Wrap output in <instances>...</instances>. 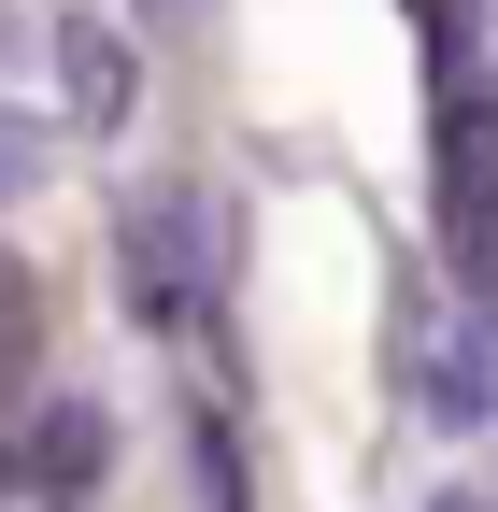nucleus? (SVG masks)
<instances>
[{"mask_svg":"<svg viewBox=\"0 0 498 512\" xmlns=\"http://www.w3.org/2000/svg\"><path fill=\"white\" fill-rule=\"evenodd\" d=\"M228 256H242V228H228L214 185H129V200H114V299H129V328H143V342L214 328Z\"/></svg>","mask_w":498,"mask_h":512,"instance_id":"f257e3e1","label":"nucleus"},{"mask_svg":"<svg viewBox=\"0 0 498 512\" xmlns=\"http://www.w3.org/2000/svg\"><path fill=\"white\" fill-rule=\"evenodd\" d=\"M29 43H43V29H29V15H0V57H29Z\"/></svg>","mask_w":498,"mask_h":512,"instance_id":"6e6552de","label":"nucleus"},{"mask_svg":"<svg viewBox=\"0 0 498 512\" xmlns=\"http://www.w3.org/2000/svg\"><path fill=\"white\" fill-rule=\"evenodd\" d=\"M43 57H57V86H72V128H86V143H114V128H129V100H143L129 29H100V15H43Z\"/></svg>","mask_w":498,"mask_h":512,"instance_id":"f03ea898","label":"nucleus"},{"mask_svg":"<svg viewBox=\"0 0 498 512\" xmlns=\"http://www.w3.org/2000/svg\"><path fill=\"white\" fill-rule=\"evenodd\" d=\"M143 15H171V29H200V15H214V0H143Z\"/></svg>","mask_w":498,"mask_h":512,"instance_id":"0eeeda50","label":"nucleus"},{"mask_svg":"<svg viewBox=\"0 0 498 512\" xmlns=\"http://www.w3.org/2000/svg\"><path fill=\"white\" fill-rule=\"evenodd\" d=\"M43 157H57V143H43V114H15V100H0V200H29V185H43Z\"/></svg>","mask_w":498,"mask_h":512,"instance_id":"39448f33","label":"nucleus"},{"mask_svg":"<svg viewBox=\"0 0 498 512\" xmlns=\"http://www.w3.org/2000/svg\"><path fill=\"white\" fill-rule=\"evenodd\" d=\"M185 484H200V512H257V484H242V441H228L214 399L185 413Z\"/></svg>","mask_w":498,"mask_h":512,"instance_id":"20e7f679","label":"nucleus"},{"mask_svg":"<svg viewBox=\"0 0 498 512\" xmlns=\"http://www.w3.org/2000/svg\"><path fill=\"white\" fill-rule=\"evenodd\" d=\"M427 512H498V498H484V484H442V498H427Z\"/></svg>","mask_w":498,"mask_h":512,"instance_id":"423d86ee","label":"nucleus"},{"mask_svg":"<svg viewBox=\"0 0 498 512\" xmlns=\"http://www.w3.org/2000/svg\"><path fill=\"white\" fill-rule=\"evenodd\" d=\"M29 470H43L57 498H86V484L114 470V413H100V399H43V413H29Z\"/></svg>","mask_w":498,"mask_h":512,"instance_id":"7ed1b4c3","label":"nucleus"}]
</instances>
